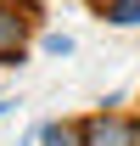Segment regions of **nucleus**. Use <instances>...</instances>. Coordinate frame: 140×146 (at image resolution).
<instances>
[{"instance_id": "obj_4", "label": "nucleus", "mask_w": 140, "mask_h": 146, "mask_svg": "<svg viewBox=\"0 0 140 146\" xmlns=\"http://www.w3.org/2000/svg\"><path fill=\"white\" fill-rule=\"evenodd\" d=\"M106 17L118 23V28H135V23H140V0H112V6H106Z\"/></svg>"}, {"instance_id": "obj_2", "label": "nucleus", "mask_w": 140, "mask_h": 146, "mask_svg": "<svg viewBox=\"0 0 140 146\" xmlns=\"http://www.w3.org/2000/svg\"><path fill=\"white\" fill-rule=\"evenodd\" d=\"M0 62H22V17L0 6Z\"/></svg>"}, {"instance_id": "obj_1", "label": "nucleus", "mask_w": 140, "mask_h": 146, "mask_svg": "<svg viewBox=\"0 0 140 146\" xmlns=\"http://www.w3.org/2000/svg\"><path fill=\"white\" fill-rule=\"evenodd\" d=\"M140 141V129L118 124V118H90L84 124V146H135Z\"/></svg>"}, {"instance_id": "obj_3", "label": "nucleus", "mask_w": 140, "mask_h": 146, "mask_svg": "<svg viewBox=\"0 0 140 146\" xmlns=\"http://www.w3.org/2000/svg\"><path fill=\"white\" fill-rule=\"evenodd\" d=\"M39 141L45 146H84V129L79 124H51V129H39Z\"/></svg>"}, {"instance_id": "obj_5", "label": "nucleus", "mask_w": 140, "mask_h": 146, "mask_svg": "<svg viewBox=\"0 0 140 146\" xmlns=\"http://www.w3.org/2000/svg\"><path fill=\"white\" fill-rule=\"evenodd\" d=\"M45 51H51V56H67L73 39H67V34H45Z\"/></svg>"}]
</instances>
